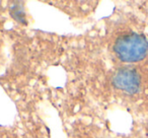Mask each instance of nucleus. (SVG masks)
Masks as SVG:
<instances>
[{"label": "nucleus", "instance_id": "obj_1", "mask_svg": "<svg viewBox=\"0 0 148 138\" xmlns=\"http://www.w3.org/2000/svg\"><path fill=\"white\" fill-rule=\"evenodd\" d=\"M114 52L124 62H138L148 52V42L138 34H126L117 39L114 45Z\"/></svg>", "mask_w": 148, "mask_h": 138}, {"label": "nucleus", "instance_id": "obj_2", "mask_svg": "<svg viewBox=\"0 0 148 138\" xmlns=\"http://www.w3.org/2000/svg\"><path fill=\"white\" fill-rule=\"evenodd\" d=\"M113 84L129 93H135L140 87V76L132 69H120L114 74Z\"/></svg>", "mask_w": 148, "mask_h": 138}, {"label": "nucleus", "instance_id": "obj_3", "mask_svg": "<svg viewBox=\"0 0 148 138\" xmlns=\"http://www.w3.org/2000/svg\"><path fill=\"white\" fill-rule=\"evenodd\" d=\"M10 14L15 21H17L18 23H25V14L23 10V7L19 6V5H14L12 6L10 10Z\"/></svg>", "mask_w": 148, "mask_h": 138}]
</instances>
